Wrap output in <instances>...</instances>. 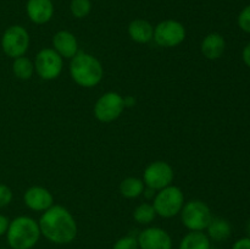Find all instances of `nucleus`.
Masks as SVG:
<instances>
[{
	"label": "nucleus",
	"mask_w": 250,
	"mask_h": 249,
	"mask_svg": "<svg viewBox=\"0 0 250 249\" xmlns=\"http://www.w3.org/2000/svg\"><path fill=\"white\" fill-rule=\"evenodd\" d=\"M173 168L166 161H154L149 164L143 173L144 185L153 190H160L172 183Z\"/></svg>",
	"instance_id": "obj_10"
},
{
	"label": "nucleus",
	"mask_w": 250,
	"mask_h": 249,
	"mask_svg": "<svg viewBox=\"0 0 250 249\" xmlns=\"http://www.w3.org/2000/svg\"><path fill=\"white\" fill-rule=\"evenodd\" d=\"M238 26L242 31L250 33V5L244 7L238 16Z\"/></svg>",
	"instance_id": "obj_24"
},
{
	"label": "nucleus",
	"mask_w": 250,
	"mask_h": 249,
	"mask_svg": "<svg viewBox=\"0 0 250 249\" xmlns=\"http://www.w3.org/2000/svg\"><path fill=\"white\" fill-rule=\"evenodd\" d=\"M53 49L61 58L72 59L78 53V42L71 32L59 31L53 37Z\"/></svg>",
	"instance_id": "obj_14"
},
{
	"label": "nucleus",
	"mask_w": 250,
	"mask_h": 249,
	"mask_svg": "<svg viewBox=\"0 0 250 249\" xmlns=\"http://www.w3.org/2000/svg\"><path fill=\"white\" fill-rule=\"evenodd\" d=\"M226 49V42L220 33H210L203 39L200 50L209 60H217L222 56Z\"/></svg>",
	"instance_id": "obj_15"
},
{
	"label": "nucleus",
	"mask_w": 250,
	"mask_h": 249,
	"mask_svg": "<svg viewBox=\"0 0 250 249\" xmlns=\"http://www.w3.org/2000/svg\"><path fill=\"white\" fill-rule=\"evenodd\" d=\"M178 249H211V243L203 231H190L181 239Z\"/></svg>",
	"instance_id": "obj_18"
},
{
	"label": "nucleus",
	"mask_w": 250,
	"mask_h": 249,
	"mask_svg": "<svg viewBox=\"0 0 250 249\" xmlns=\"http://www.w3.org/2000/svg\"><path fill=\"white\" fill-rule=\"evenodd\" d=\"M38 222L29 216H17L10 221L6 232L7 244L11 249H32L41 238Z\"/></svg>",
	"instance_id": "obj_3"
},
{
	"label": "nucleus",
	"mask_w": 250,
	"mask_h": 249,
	"mask_svg": "<svg viewBox=\"0 0 250 249\" xmlns=\"http://www.w3.org/2000/svg\"><path fill=\"white\" fill-rule=\"evenodd\" d=\"M26 11L29 20L36 24H44L51 20L54 15V5L51 0H28Z\"/></svg>",
	"instance_id": "obj_13"
},
{
	"label": "nucleus",
	"mask_w": 250,
	"mask_h": 249,
	"mask_svg": "<svg viewBox=\"0 0 250 249\" xmlns=\"http://www.w3.org/2000/svg\"><path fill=\"white\" fill-rule=\"evenodd\" d=\"M125 107V100L119 93L107 92L95 103L94 115L100 122L107 124L119 119Z\"/></svg>",
	"instance_id": "obj_9"
},
{
	"label": "nucleus",
	"mask_w": 250,
	"mask_h": 249,
	"mask_svg": "<svg viewBox=\"0 0 250 249\" xmlns=\"http://www.w3.org/2000/svg\"><path fill=\"white\" fill-rule=\"evenodd\" d=\"M155 216L156 212L153 204H148V203H142L133 211L134 220L141 225H149L155 219Z\"/></svg>",
	"instance_id": "obj_21"
},
{
	"label": "nucleus",
	"mask_w": 250,
	"mask_h": 249,
	"mask_svg": "<svg viewBox=\"0 0 250 249\" xmlns=\"http://www.w3.org/2000/svg\"><path fill=\"white\" fill-rule=\"evenodd\" d=\"M153 39L163 48H173L183 43L186 39V28L176 20H165L156 24Z\"/></svg>",
	"instance_id": "obj_7"
},
{
	"label": "nucleus",
	"mask_w": 250,
	"mask_h": 249,
	"mask_svg": "<svg viewBox=\"0 0 250 249\" xmlns=\"http://www.w3.org/2000/svg\"><path fill=\"white\" fill-rule=\"evenodd\" d=\"M2 51L12 59L24 56L29 48V34L24 27L14 24L5 29L1 37Z\"/></svg>",
	"instance_id": "obj_6"
},
{
	"label": "nucleus",
	"mask_w": 250,
	"mask_h": 249,
	"mask_svg": "<svg viewBox=\"0 0 250 249\" xmlns=\"http://www.w3.org/2000/svg\"><path fill=\"white\" fill-rule=\"evenodd\" d=\"M41 233L55 244H68L77 237L78 227L73 215L61 205H53L38 221Z\"/></svg>",
	"instance_id": "obj_1"
},
{
	"label": "nucleus",
	"mask_w": 250,
	"mask_h": 249,
	"mask_svg": "<svg viewBox=\"0 0 250 249\" xmlns=\"http://www.w3.org/2000/svg\"><path fill=\"white\" fill-rule=\"evenodd\" d=\"M70 73L72 80L78 85L84 88H93L99 84L104 76V70L95 56L78 51L70 63Z\"/></svg>",
	"instance_id": "obj_2"
},
{
	"label": "nucleus",
	"mask_w": 250,
	"mask_h": 249,
	"mask_svg": "<svg viewBox=\"0 0 250 249\" xmlns=\"http://www.w3.org/2000/svg\"><path fill=\"white\" fill-rule=\"evenodd\" d=\"M232 249H250V237H244L234 242Z\"/></svg>",
	"instance_id": "obj_26"
},
{
	"label": "nucleus",
	"mask_w": 250,
	"mask_h": 249,
	"mask_svg": "<svg viewBox=\"0 0 250 249\" xmlns=\"http://www.w3.org/2000/svg\"><path fill=\"white\" fill-rule=\"evenodd\" d=\"M70 10L71 14L76 19H83L89 15L90 10H92V4H90V0H72Z\"/></svg>",
	"instance_id": "obj_22"
},
{
	"label": "nucleus",
	"mask_w": 250,
	"mask_h": 249,
	"mask_svg": "<svg viewBox=\"0 0 250 249\" xmlns=\"http://www.w3.org/2000/svg\"><path fill=\"white\" fill-rule=\"evenodd\" d=\"M208 237L215 242L226 241L231 236L232 227L227 220L222 217H212L208 226Z\"/></svg>",
	"instance_id": "obj_17"
},
{
	"label": "nucleus",
	"mask_w": 250,
	"mask_h": 249,
	"mask_svg": "<svg viewBox=\"0 0 250 249\" xmlns=\"http://www.w3.org/2000/svg\"><path fill=\"white\" fill-rule=\"evenodd\" d=\"M144 187L146 185L141 178L127 177L120 183V193L127 199H134L143 194Z\"/></svg>",
	"instance_id": "obj_19"
},
{
	"label": "nucleus",
	"mask_w": 250,
	"mask_h": 249,
	"mask_svg": "<svg viewBox=\"0 0 250 249\" xmlns=\"http://www.w3.org/2000/svg\"><path fill=\"white\" fill-rule=\"evenodd\" d=\"M12 190L6 185L0 183V208H5L11 203Z\"/></svg>",
	"instance_id": "obj_25"
},
{
	"label": "nucleus",
	"mask_w": 250,
	"mask_h": 249,
	"mask_svg": "<svg viewBox=\"0 0 250 249\" xmlns=\"http://www.w3.org/2000/svg\"><path fill=\"white\" fill-rule=\"evenodd\" d=\"M23 202L27 208L34 211H45L54 205V197L46 188L41 186L29 187L23 194Z\"/></svg>",
	"instance_id": "obj_12"
},
{
	"label": "nucleus",
	"mask_w": 250,
	"mask_h": 249,
	"mask_svg": "<svg viewBox=\"0 0 250 249\" xmlns=\"http://www.w3.org/2000/svg\"><path fill=\"white\" fill-rule=\"evenodd\" d=\"M181 219L189 231H204L212 220L211 210L202 200H190L183 205Z\"/></svg>",
	"instance_id": "obj_5"
},
{
	"label": "nucleus",
	"mask_w": 250,
	"mask_h": 249,
	"mask_svg": "<svg viewBox=\"0 0 250 249\" xmlns=\"http://www.w3.org/2000/svg\"><path fill=\"white\" fill-rule=\"evenodd\" d=\"M12 72L20 80H29L34 73V63L26 56H20L14 59Z\"/></svg>",
	"instance_id": "obj_20"
},
{
	"label": "nucleus",
	"mask_w": 250,
	"mask_h": 249,
	"mask_svg": "<svg viewBox=\"0 0 250 249\" xmlns=\"http://www.w3.org/2000/svg\"><path fill=\"white\" fill-rule=\"evenodd\" d=\"M242 56H243L244 63H246L248 67H250V43L247 44L246 48L243 49V54H242Z\"/></svg>",
	"instance_id": "obj_28"
},
{
	"label": "nucleus",
	"mask_w": 250,
	"mask_h": 249,
	"mask_svg": "<svg viewBox=\"0 0 250 249\" xmlns=\"http://www.w3.org/2000/svg\"><path fill=\"white\" fill-rule=\"evenodd\" d=\"M112 249H139L138 239L133 236L121 237L115 242Z\"/></svg>",
	"instance_id": "obj_23"
},
{
	"label": "nucleus",
	"mask_w": 250,
	"mask_h": 249,
	"mask_svg": "<svg viewBox=\"0 0 250 249\" xmlns=\"http://www.w3.org/2000/svg\"><path fill=\"white\" fill-rule=\"evenodd\" d=\"M128 34L132 41L136 42V43H149L153 39L154 27L146 20H133L128 26Z\"/></svg>",
	"instance_id": "obj_16"
},
{
	"label": "nucleus",
	"mask_w": 250,
	"mask_h": 249,
	"mask_svg": "<svg viewBox=\"0 0 250 249\" xmlns=\"http://www.w3.org/2000/svg\"><path fill=\"white\" fill-rule=\"evenodd\" d=\"M62 58L54 49H42L34 60V70L38 76L45 81H53L62 72Z\"/></svg>",
	"instance_id": "obj_8"
},
{
	"label": "nucleus",
	"mask_w": 250,
	"mask_h": 249,
	"mask_svg": "<svg viewBox=\"0 0 250 249\" xmlns=\"http://www.w3.org/2000/svg\"><path fill=\"white\" fill-rule=\"evenodd\" d=\"M185 205V195L180 187L176 186H167L156 193L154 197V209L156 215L165 219L176 216L180 214Z\"/></svg>",
	"instance_id": "obj_4"
},
{
	"label": "nucleus",
	"mask_w": 250,
	"mask_h": 249,
	"mask_svg": "<svg viewBox=\"0 0 250 249\" xmlns=\"http://www.w3.org/2000/svg\"><path fill=\"white\" fill-rule=\"evenodd\" d=\"M139 249H172V239L160 227H148L137 237Z\"/></svg>",
	"instance_id": "obj_11"
},
{
	"label": "nucleus",
	"mask_w": 250,
	"mask_h": 249,
	"mask_svg": "<svg viewBox=\"0 0 250 249\" xmlns=\"http://www.w3.org/2000/svg\"><path fill=\"white\" fill-rule=\"evenodd\" d=\"M9 225H10V220L9 217L5 216V215L0 214V237L6 234L7 228H9Z\"/></svg>",
	"instance_id": "obj_27"
},
{
	"label": "nucleus",
	"mask_w": 250,
	"mask_h": 249,
	"mask_svg": "<svg viewBox=\"0 0 250 249\" xmlns=\"http://www.w3.org/2000/svg\"><path fill=\"white\" fill-rule=\"evenodd\" d=\"M247 233H248V237H250V219L249 221L247 222Z\"/></svg>",
	"instance_id": "obj_29"
}]
</instances>
